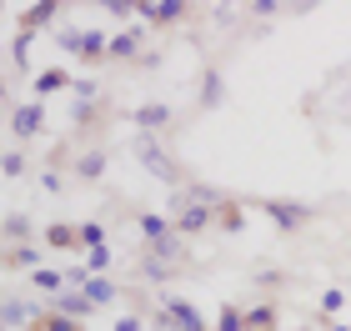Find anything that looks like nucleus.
I'll list each match as a JSON object with an SVG mask.
<instances>
[{
	"label": "nucleus",
	"mask_w": 351,
	"mask_h": 331,
	"mask_svg": "<svg viewBox=\"0 0 351 331\" xmlns=\"http://www.w3.org/2000/svg\"><path fill=\"white\" fill-rule=\"evenodd\" d=\"M136 10H141V5H131V0H106V15H110V21H131Z\"/></svg>",
	"instance_id": "32"
},
{
	"label": "nucleus",
	"mask_w": 351,
	"mask_h": 331,
	"mask_svg": "<svg viewBox=\"0 0 351 331\" xmlns=\"http://www.w3.org/2000/svg\"><path fill=\"white\" fill-rule=\"evenodd\" d=\"M45 246H51V251H81V226L51 221V226H45Z\"/></svg>",
	"instance_id": "12"
},
{
	"label": "nucleus",
	"mask_w": 351,
	"mask_h": 331,
	"mask_svg": "<svg viewBox=\"0 0 351 331\" xmlns=\"http://www.w3.org/2000/svg\"><path fill=\"white\" fill-rule=\"evenodd\" d=\"M95 246H110L106 226H101V221H86V226H81V251H95Z\"/></svg>",
	"instance_id": "28"
},
{
	"label": "nucleus",
	"mask_w": 351,
	"mask_h": 331,
	"mask_svg": "<svg viewBox=\"0 0 351 331\" xmlns=\"http://www.w3.org/2000/svg\"><path fill=\"white\" fill-rule=\"evenodd\" d=\"M221 96H226L221 75H216V71H206V90H201V106H221Z\"/></svg>",
	"instance_id": "30"
},
{
	"label": "nucleus",
	"mask_w": 351,
	"mask_h": 331,
	"mask_svg": "<svg viewBox=\"0 0 351 331\" xmlns=\"http://www.w3.org/2000/svg\"><path fill=\"white\" fill-rule=\"evenodd\" d=\"M136 15H141V25L166 30V25H176V21H186V15H191V5H186V0H156V5H141Z\"/></svg>",
	"instance_id": "7"
},
{
	"label": "nucleus",
	"mask_w": 351,
	"mask_h": 331,
	"mask_svg": "<svg viewBox=\"0 0 351 331\" xmlns=\"http://www.w3.org/2000/svg\"><path fill=\"white\" fill-rule=\"evenodd\" d=\"M276 302H256V306H246V331H276Z\"/></svg>",
	"instance_id": "22"
},
{
	"label": "nucleus",
	"mask_w": 351,
	"mask_h": 331,
	"mask_svg": "<svg viewBox=\"0 0 351 331\" xmlns=\"http://www.w3.org/2000/svg\"><path fill=\"white\" fill-rule=\"evenodd\" d=\"M71 96H75V101H101V96H95V81H86V75L75 81V90H71Z\"/></svg>",
	"instance_id": "33"
},
{
	"label": "nucleus",
	"mask_w": 351,
	"mask_h": 331,
	"mask_svg": "<svg viewBox=\"0 0 351 331\" xmlns=\"http://www.w3.org/2000/svg\"><path fill=\"white\" fill-rule=\"evenodd\" d=\"M45 306H51V311H60V317H75V321H90L95 311H101V306H95V302H90L86 291H75V286H66L60 296H51V302H45Z\"/></svg>",
	"instance_id": "8"
},
{
	"label": "nucleus",
	"mask_w": 351,
	"mask_h": 331,
	"mask_svg": "<svg viewBox=\"0 0 351 331\" xmlns=\"http://www.w3.org/2000/svg\"><path fill=\"white\" fill-rule=\"evenodd\" d=\"M151 326L156 331H216L201 317V306L186 302V296H161V306L151 311Z\"/></svg>",
	"instance_id": "1"
},
{
	"label": "nucleus",
	"mask_w": 351,
	"mask_h": 331,
	"mask_svg": "<svg viewBox=\"0 0 351 331\" xmlns=\"http://www.w3.org/2000/svg\"><path fill=\"white\" fill-rule=\"evenodd\" d=\"M45 251L30 241V246H5V271H40Z\"/></svg>",
	"instance_id": "13"
},
{
	"label": "nucleus",
	"mask_w": 351,
	"mask_h": 331,
	"mask_svg": "<svg viewBox=\"0 0 351 331\" xmlns=\"http://www.w3.org/2000/svg\"><path fill=\"white\" fill-rule=\"evenodd\" d=\"M30 236H36V226H30V216L10 211V216H5V246H30Z\"/></svg>",
	"instance_id": "23"
},
{
	"label": "nucleus",
	"mask_w": 351,
	"mask_h": 331,
	"mask_svg": "<svg viewBox=\"0 0 351 331\" xmlns=\"http://www.w3.org/2000/svg\"><path fill=\"white\" fill-rule=\"evenodd\" d=\"M0 171H5L10 181H15V176H25V151H21V146H10L5 156H0Z\"/></svg>",
	"instance_id": "29"
},
{
	"label": "nucleus",
	"mask_w": 351,
	"mask_h": 331,
	"mask_svg": "<svg viewBox=\"0 0 351 331\" xmlns=\"http://www.w3.org/2000/svg\"><path fill=\"white\" fill-rule=\"evenodd\" d=\"M136 226H141V236H146V246H156V241H166V236H176V221L161 216V211H141V216H136Z\"/></svg>",
	"instance_id": "11"
},
{
	"label": "nucleus",
	"mask_w": 351,
	"mask_h": 331,
	"mask_svg": "<svg viewBox=\"0 0 351 331\" xmlns=\"http://www.w3.org/2000/svg\"><path fill=\"white\" fill-rule=\"evenodd\" d=\"M45 131V106L40 101H10V140H36Z\"/></svg>",
	"instance_id": "5"
},
{
	"label": "nucleus",
	"mask_w": 351,
	"mask_h": 331,
	"mask_svg": "<svg viewBox=\"0 0 351 331\" xmlns=\"http://www.w3.org/2000/svg\"><path fill=\"white\" fill-rule=\"evenodd\" d=\"M25 51H30V36H25V30H21V36H15V40H10V56H15V60H25Z\"/></svg>",
	"instance_id": "35"
},
{
	"label": "nucleus",
	"mask_w": 351,
	"mask_h": 331,
	"mask_svg": "<svg viewBox=\"0 0 351 331\" xmlns=\"http://www.w3.org/2000/svg\"><path fill=\"white\" fill-rule=\"evenodd\" d=\"M181 256H186V236L176 231V236H166V241H156V246H151V256H146V261H181Z\"/></svg>",
	"instance_id": "25"
},
{
	"label": "nucleus",
	"mask_w": 351,
	"mask_h": 331,
	"mask_svg": "<svg viewBox=\"0 0 351 331\" xmlns=\"http://www.w3.org/2000/svg\"><path fill=\"white\" fill-rule=\"evenodd\" d=\"M341 306H346V291H341V286H331V291H322V317H337Z\"/></svg>",
	"instance_id": "31"
},
{
	"label": "nucleus",
	"mask_w": 351,
	"mask_h": 331,
	"mask_svg": "<svg viewBox=\"0 0 351 331\" xmlns=\"http://www.w3.org/2000/svg\"><path fill=\"white\" fill-rule=\"evenodd\" d=\"M216 331H246V306L221 302V311H216Z\"/></svg>",
	"instance_id": "26"
},
{
	"label": "nucleus",
	"mask_w": 351,
	"mask_h": 331,
	"mask_svg": "<svg viewBox=\"0 0 351 331\" xmlns=\"http://www.w3.org/2000/svg\"><path fill=\"white\" fill-rule=\"evenodd\" d=\"M141 30L146 25H131V30H121V36H110V60H141ZM146 66V60H141Z\"/></svg>",
	"instance_id": "14"
},
{
	"label": "nucleus",
	"mask_w": 351,
	"mask_h": 331,
	"mask_svg": "<svg viewBox=\"0 0 351 331\" xmlns=\"http://www.w3.org/2000/svg\"><path fill=\"white\" fill-rule=\"evenodd\" d=\"M131 121L141 125V136L166 131V125H171V106H166V101H156V106H136V110H131Z\"/></svg>",
	"instance_id": "10"
},
{
	"label": "nucleus",
	"mask_w": 351,
	"mask_h": 331,
	"mask_svg": "<svg viewBox=\"0 0 351 331\" xmlns=\"http://www.w3.org/2000/svg\"><path fill=\"white\" fill-rule=\"evenodd\" d=\"M86 296H90L95 306H110V302H121V286H116L110 276H90V281H86Z\"/></svg>",
	"instance_id": "24"
},
{
	"label": "nucleus",
	"mask_w": 351,
	"mask_h": 331,
	"mask_svg": "<svg viewBox=\"0 0 351 331\" xmlns=\"http://www.w3.org/2000/svg\"><path fill=\"white\" fill-rule=\"evenodd\" d=\"M60 51H71L75 60H86V66H106L110 60V36H101V30H56Z\"/></svg>",
	"instance_id": "2"
},
{
	"label": "nucleus",
	"mask_w": 351,
	"mask_h": 331,
	"mask_svg": "<svg viewBox=\"0 0 351 331\" xmlns=\"http://www.w3.org/2000/svg\"><path fill=\"white\" fill-rule=\"evenodd\" d=\"M51 15H60V5H56V0L25 5V10H21V30H25V36H36V30H45V25H51Z\"/></svg>",
	"instance_id": "17"
},
{
	"label": "nucleus",
	"mask_w": 351,
	"mask_h": 331,
	"mask_svg": "<svg viewBox=\"0 0 351 331\" xmlns=\"http://www.w3.org/2000/svg\"><path fill=\"white\" fill-rule=\"evenodd\" d=\"M30 286L45 291V296H60L71 286V271H60V266H40V271H30Z\"/></svg>",
	"instance_id": "16"
},
{
	"label": "nucleus",
	"mask_w": 351,
	"mask_h": 331,
	"mask_svg": "<svg viewBox=\"0 0 351 331\" xmlns=\"http://www.w3.org/2000/svg\"><path fill=\"white\" fill-rule=\"evenodd\" d=\"M331 331H351V326H341V321H337V326H331Z\"/></svg>",
	"instance_id": "36"
},
{
	"label": "nucleus",
	"mask_w": 351,
	"mask_h": 331,
	"mask_svg": "<svg viewBox=\"0 0 351 331\" xmlns=\"http://www.w3.org/2000/svg\"><path fill=\"white\" fill-rule=\"evenodd\" d=\"M60 90H75V75H71L66 66H45V71L36 75V101L60 96Z\"/></svg>",
	"instance_id": "9"
},
{
	"label": "nucleus",
	"mask_w": 351,
	"mask_h": 331,
	"mask_svg": "<svg viewBox=\"0 0 351 331\" xmlns=\"http://www.w3.org/2000/svg\"><path fill=\"white\" fill-rule=\"evenodd\" d=\"M106 121V101H71V125L75 131H95Z\"/></svg>",
	"instance_id": "15"
},
{
	"label": "nucleus",
	"mask_w": 351,
	"mask_h": 331,
	"mask_svg": "<svg viewBox=\"0 0 351 331\" xmlns=\"http://www.w3.org/2000/svg\"><path fill=\"white\" fill-rule=\"evenodd\" d=\"M136 156H141V166H146L151 176H161L166 186H181L186 181V171L161 151V140H156V136H136Z\"/></svg>",
	"instance_id": "4"
},
{
	"label": "nucleus",
	"mask_w": 351,
	"mask_h": 331,
	"mask_svg": "<svg viewBox=\"0 0 351 331\" xmlns=\"http://www.w3.org/2000/svg\"><path fill=\"white\" fill-rule=\"evenodd\" d=\"M106 176V151L90 146L86 156H75V181H101Z\"/></svg>",
	"instance_id": "21"
},
{
	"label": "nucleus",
	"mask_w": 351,
	"mask_h": 331,
	"mask_svg": "<svg viewBox=\"0 0 351 331\" xmlns=\"http://www.w3.org/2000/svg\"><path fill=\"white\" fill-rule=\"evenodd\" d=\"M110 266H116V251H110V246H95V251H86V271H90V276H106Z\"/></svg>",
	"instance_id": "27"
},
{
	"label": "nucleus",
	"mask_w": 351,
	"mask_h": 331,
	"mask_svg": "<svg viewBox=\"0 0 351 331\" xmlns=\"http://www.w3.org/2000/svg\"><path fill=\"white\" fill-rule=\"evenodd\" d=\"M40 317V306L36 302H21V296H5V311H0V321L5 326H30Z\"/></svg>",
	"instance_id": "19"
},
{
	"label": "nucleus",
	"mask_w": 351,
	"mask_h": 331,
	"mask_svg": "<svg viewBox=\"0 0 351 331\" xmlns=\"http://www.w3.org/2000/svg\"><path fill=\"white\" fill-rule=\"evenodd\" d=\"M110 331H146V321H141V317H116Z\"/></svg>",
	"instance_id": "34"
},
{
	"label": "nucleus",
	"mask_w": 351,
	"mask_h": 331,
	"mask_svg": "<svg viewBox=\"0 0 351 331\" xmlns=\"http://www.w3.org/2000/svg\"><path fill=\"white\" fill-rule=\"evenodd\" d=\"M171 221H176V231H181L186 241H191V236H201L206 226H216V206L196 201V196H191L186 186H181V191H176V211H171Z\"/></svg>",
	"instance_id": "3"
},
{
	"label": "nucleus",
	"mask_w": 351,
	"mask_h": 331,
	"mask_svg": "<svg viewBox=\"0 0 351 331\" xmlns=\"http://www.w3.org/2000/svg\"><path fill=\"white\" fill-rule=\"evenodd\" d=\"M261 211L271 216L276 231H301L306 221H316V211L306 206V201H276V196H271V201H261Z\"/></svg>",
	"instance_id": "6"
},
{
	"label": "nucleus",
	"mask_w": 351,
	"mask_h": 331,
	"mask_svg": "<svg viewBox=\"0 0 351 331\" xmlns=\"http://www.w3.org/2000/svg\"><path fill=\"white\" fill-rule=\"evenodd\" d=\"M216 231H246V201H221L216 206Z\"/></svg>",
	"instance_id": "18"
},
{
	"label": "nucleus",
	"mask_w": 351,
	"mask_h": 331,
	"mask_svg": "<svg viewBox=\"0 0 351 331\" xmlns=\"http://www.w3.org/2000/svg\"><path fill=\"white\" fill-rule=\"evenodd\" d=\"M25 331H86V321H75V317H60V311H51V306H40V317L30 321Z\"/></svg>",
	"instance_id": "20"
}]
</instances>
